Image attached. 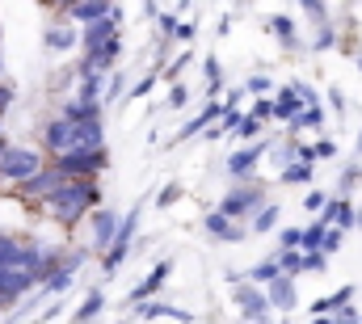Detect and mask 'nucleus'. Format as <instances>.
Returning a JSON list of instances; mask_svg holds the SVG:
<instances>
[{
    "label": "nucleus",
    "mask_w": 362,
    "mask_h": 324,
    "mask_svg": "<svg viewBox=\"0 0 362 324\" xmlns=\"http://www.w3.org/2000/svg\"><path fill=\"white\" fill-rule=\"evenodd\" d=\"M97 198H101L97 181H89V177H68L42 207H47V215L55 224L72 228V224H81V215H89V207H97Z\"/></svg>",
    "instance_id": "f257e3e1"
},
{
    "label": "nucleus",
    "mask_w": 362,
    "mask_h": 324,
    "mask_svg": "<svg viewBox=\"0 0 362 324\" xmlns=\"http://www.w3.org/2000/svg\"><path fill=\"white\" fill-rule=\"evenodd\" d=\"M38 168H42V156H38V152L17 148V144H4V148H0V181L21 185V181H30Z\"/></svg>",
    "instance_id": "f03ea898"
},
{
    "label": "nucleus",
    "mask_w": 362,
    "mask_h": 324,
    "mask_svg": "<svg viewBox=\"0 0 362 324\" xmlns=\"http://www.w3.org/2000/svg\"><path fill=\"white\" fill-rule=\"evenodd\" d=\"M0 261H4V265H17V270H38V274H42L47 253H42L34 241H25V236L0 232Z\"/></svg>",
    "instance_id": "7ed1b4c3"
},
{
    "label": "nucleus",
    "mask_w": 362,
    "mask_h": 324,
    "mask_svg": "<svg viewBox=\"0 0 362 324\" xmlns=\"http://www.w3.org/2000/svg\"><path fill=\"white\" fill-rule=\"evenodd\" d=\"M105 164H110L105 148H72V152L55 156V168H59V173H68V177H89V181H97V173H101Z\"/></svg>",
    "instance_id": "20e7f679"
},
{
    "label": "nucleus",
    "mask_w": 362,
    "mask_h": 324,
    "mask_svg": "<svg viewBox=\"0 0 362 324\" xmlns=\"http://www.w3.org/2000/svg\"><path fill=\"white\" fill-rule=\"evenodd\" d=\"M262 207H266L262 185H232V190L219 198V211L232 215V219H249V215H257Z\"/></svg>",
    "instance_id": "39448f33"
},
{
    "label": "nucleus",
    "mask_w": 362,
    "mask_h": 324,
    "mask_svg": "<svg viewBox=\"0 0 362 324\" xmlns=\"http://www.w3.org/2000/svg\"><path fill=\"white\" fill-rule=\"evenodd\" d=\"M38 282H42L38 270H17V265H4V261H0V303H17V299L30 295Z\"/></svg>",
    "instance_id": "423d86ee"
},
{
    "label": "nucleus",
    "mask_w": 362,
    "mask_h": 324,
    "mask_svg": "<svg viewBox=\"0 0 362 324\" xmlns=\"http://www.w3.org/2000/svg\"><path fill=\"white\" fill-rule=\"evenodd\" d=\"M64 181H68V173H59L55 164H42L30 181H21V185H17V194H21L25 202H47V198H51Z\"/></svg>",
    "instance_id": "0eeeda50"
},
{
    "label": "nucleus",
    "mask_w": 362,
    "mask_h": 324,
    "mask_svg": "<svg viewBox=\"0 0 362 324\" xmlns=\"http://www.w3.org/2000/svg\"><path fill=\"white\" fill-rule=\"evenodd\" d=\"M135 228H139V207H135V211H127V219H122V228H118L114 244L105 248V257H101L105 274H114V270H118V265L127 261V248H131V241H135Z\"/></svg>",
    "instance_id": "6e6552de"
},
{
    "label": "nucleus",
    "mask_w": 362,
    "mask_h": 324,
    "mask_svg": "<svg viewBox=\"0 0 362 324\" xmlns=\"http://www.w3.org/2000/svg\"><path fill=\"white\" fill-rule=\"evenodd\" d=\"M76 131H81V122H76V118H68V114H59L55 122H47V135H42L47 152H55V156L72 152V148H76Z\"/></svg>",
    "instance_id": "1a4fd4ad"
},
{
    "label": "nucleus",
    "mask_w": 362,
    "mask_h": 324,
    "mask_svg": "<svg viewBox=\"0 0 362 324\" xmlns=\"http://www.w3.org/2000/svg\"><path fill=\"white\" fill-rule=\"evenodd\" d=\"M236 303H240V312H245V320L249 324H266V316H270V295H262L253 282L245 287V282H236Z\"/></svg>",
    "instance_id": "9d476101"
},
{
    "label": "nucleus",
    "mask_w": 362,
    "mask_h": 324,
    "mask_svg": "<svg viewBox=\"0 0 362 324\" xmlns=\"http://www.w3.org/2000/svg\"><path fill=\"white\" fill-rule=\"evenodd\" d=\"M110 38H118V13H114V17H101V21H93V25H81V51H85V55H97Z\"/></svg>",
    "instance_id": "9b49d317"
},
{
    "label": "nucleus",
    "mask_w": 362,
    "mask_h": 324,
    "mask_svg": "<svg viewBox=\"0 0 362 324\" xmlns=\"http://www.w3.org/2000/svg\"><path fill=\"white\" fill-rule=\"evenodd\" d=\"M81 261H85V248H81V253H68L51 274H42V291H47V295L68 291V287H72V274H76V265H81Z\"/></svg>",
    "instance_id": "f8f14e48"
},
{
    "label": "nucleus",
    "mask_w": 362,
    "mask_h": 324,
    "mask_svg": "<svg viewBox=\"0 0 362 324\" xmlns=\"http://www.w3.org/2000/svg\"><path fill=\"white\" fill-rule=\"evenodd\" d=\"M64 13H68V21H76V25H93V21H101V17H114L118 8H114V0H76V4H68Z\"/></svg>",
    "instance_id": "ddd939ff"
},
{
    "label": "nucleus",
    "mask_w": 362,
    "mask_h": 324,
    "mask_svg": "<svg viewBox=\"0 0 362 324\" xmlns=\"http://www.w3.org/2000/svg\"><path fill=\"white\" fill-rule=\"evenodd\" d=\"M303 110H308L303 93H299L295 84H282V88H278V97H274V118H278V122H295Z\"/></svg>",
    "instance_id": "4468645a"
},
{
    "label": "nucleus",
    "mask_w": 362,
    "mask_h": 324,
    "mask_svg": "<svg viewBox=\"0 0 362 324\" xmlns=\"http://www.w3.org/2000/svg\"><path fill=\"white\" fill-rule=\"evenodd\" d=\"M122 219L127 215H118V211H93V244L110 248L114 236H118V228H122Z\"/></svg>",
    "instance_id": "2eb2a0df"
},
{
    "label": "nucleus",
    "mask_w": 362,
    "mask_h": 324,
    "mask_svg": "<svg viewBox=\"0 0 362 324\" xmlns=\"http://www.w3.org/2000/svg\"><path fill=\"white\" fill-rule=\"evenodd\" d=\"M266 287H270V303L278 308V312H291V308L299 303V295H295V274L282 270V274H278L274 282H266Z\"/></svg>",
    "instance_id": "dca6fc26"
},
{
    "label": "nucleus",
    "mask_w": 362,
    "mask_h": 324,
    "mask_svg": "<svg viewBox=\"0 0 362 324\" xmlns=\"http://www.w3.org/2000/svg\"><path fill=\"white\" fill-rule=\"evenodd\" d=\"M266 148H270V144H253V148H240V152H232V156H228V173H232V177H245V173H253V168H257V161L266 156Z\"/></svg>",
    "instance_id": "f3484780"
},
{
    "label": "nucleus",
    "mask_w": 362,
    "mask_h": 324,
    "mask_svg": "<svg viewBox=\"0 0 362 324\" xmlns=\"http://www.w3.org/2000/svg\"><path fill=\"white\" fill-rule=\"evenodd\" d=\"M206 232L219 236V241H228V244H236L240 236H245V228H240L232 215H223V211H211V215H206Z\"/></svg>",
    "instance_id": "a211bd4d"
},
{
    "label": "nucleus",
    "mask_w": 362,
    "mask_h": 324,
    "mask_svg": "<svg viewBox=\"0 0 362 324\" xmlns=\"http://www.w3.org/2000/svg\"><path fill=\"white\" fill-rule=\"evenodd\" d=\"M223 110H228V105H219V101L211 97V101H206V105H202V110H198V114H194V118H189L185 127H181L177 144H181V139H189V135H198V131H202L206 122H215V118H223Z\"/></svg>",
    "instance_id": "6ab92c4d"
},
{
    "label": "nucleus",
    "mask_w": 362,
    "mask_h": 324,
    "mask_svg": "<svg viewBox=\"0 0 362 324\" xmlns=\"http://www.w3.org/2000/svg\"><path fill=\"white\" fill-rule=\"evenodd\" d=\"M135 316H139V320H160V316H169V320H181V324L194 320L189 312H181V308H173V303H152V299H144V303L135 308Z\"/></svg>",
    "instance_id": "aec40b11"
},
{
    "label": "nucleus",
    "mask_w": 362,
    "mask_h": 324,
    "mask_svg": "<svg viewBox=\"0 0 362 324\" xmlns=\"http://www.w3.org/2000/svg\"><path fill=\"white\" fill-rule=\"evenodd\" d=\"M169 270H173V265H169V261H160V265H156V270H152V274H148V278H144V282L135 287V291H131V303H144L148 295H156V291L165 287V278H169Z\"/></svg>",
    "instance_id": "412c9836"
},
{
    "label": "nucleus",
    "mask_w": 362,
    "mask_h": 324,
    "mask_svg": "<svg viewBox=\"0 0 362 324\" xmlns=\"http://www.w3.org/2000/svg\"><path fill=\"white\" fill-rule=\"evenodd\" d=\"M72 25H76V21H72ZM72 25H51V30H47V38H42V42H47V51H72V47L81 42V34H76Z\"/></svg>",
    "instance_id": "4be33fe9"
},
{
    "label": "nucleus",
    "mask_w": 362,
    "mask_h": 324,
    "mask_svg": "<svg viewBox=\"0 0 362 324\" xmlns=\"http://www.w3.org/2000/svg\"><path fill=\"white\" fill-rule=\"evenodd\" d=\"M354 299V287H341V291H333V295H325V299H316L312 303V316H329V312H337V308H346Z\"/></svg>",
    "instance_id": "5701e85b"
},
{
    "label": "nucleus",
    "mask_w": 362,
    "mask_h": 324,
    "mask_svg": "<svg viewBox=\"0 0 362 324\" xmlns=\"http://www.w3.org/2000/svg\"><path fill=\"white\" fill-rule=\"evenodd\" d=\"M118 55H122V38H110V42H105L97 55H85V64H89V68H101V72H110Z\"/></svg>",
    "instance_id": "b1692460"
},
{
    "label": "nucleus",
    "mask_w": 362,
    "mask_h": 324,
    "mask_svg": "<svg viewBox=\"0 0 362 324\" xmlns=\"http://www.w3.org/2000/svg\"><path fill=\"white\" fill-rule=\"evenodd\" d=\"M64 114L76 118V122H93V118H101V101H85V97H76V101L64 105Z\"/></svg>",
    "instance_id": "393cba45"
},
{
    "label": "nucleus",
    "mask_w": 362,
    "mask_h": 324,
    "mask_svg": "<svg viewBox=\"0 0 362 324\" xmlns=\"http://www.w3.org/2000/svg\"><path fill=\"white\" fill-rule=\"evenodd\" d=\"M286 127H291V131H320V127H325V110H320V101L308 105V110H303L295 122H286Z\"/></svg>",
    "instance_id": "a878e982"
},
{
    "label": "nucleus",
    "mask_w": 362,
    "mask_h": 324,
    "mask_svg": "<svg viewBox=\"0 0 362 324\" xmlns=\"http://www.w3.org/2000/svg\"><path fill=\"white\" fill-rule=\"evenodd\" d=\"M101 308H105V295H101V291H89V299H85V303L76 308V316H72V324H93V320H97V312H101Z\"/></svg>",
    "instance_id": "bb28decb"
},
{
    "label": "nucleus",
    "mask_w": 362,
    "mask_h": 324,
    "mask_svg": "<svg viewBox=\"0 0 362 324\" xmlns=\"http://www.w3.org/2000/svg\"><path fill=\"white\" fill-rule=\"evenodd\" d=\"M278 177H282L286 185H308V181L316 177V168H312V161H299V164H286Z\"/></svg>",
    "instance_id": "cd10ccee"
},
{
    "label": "nucleus",
    "mask_w": 362,
    "mask_h": 324,
    "mask_svg": "<svg viewBox=\"0 0 362 324\" xmlns=\"http://www.w3.org/2000/svg\"><path fill=\"white\" fill-rule=\"evenodd\" d=\"M325 236H329L325 219H316L312 228H303V253H325Z\"/></svg>",
    "instance_id": "c85d7f7f"
},
{
    "label": "nucleus",
    "mask_w": 362,
    "mask_h": 324,
    "mask_svg": "<svg viewBox=\"0 0 362 324\" xmlns=\"http://www.w3.org/2000/svg\"><path fill=\"white\" fill-rule=\"evenodd\" d=\"M270 30L282 38V47H291V51L299 47V34H295V21L291 17H270Z\"/></svg>",
    "instance_id": "c756f323"
},
{
    "label": "nucleus",
    "mask_w": 362,
    "mask_h": 324,
    "mask_svg": "<svg viewBox=\"0 0 362 324\" xmlns=\"http://www.w3.org/2000/svg\"><path fill=\"white\" fill-rule=\"evenodd\" d=\"M223 105H228V101H223ZM240 122H245V114H240V105H228V110H223V118H219V127L211 131V139H219V135H228V131H236Z\"/></svg>",
    "instance_id": "7c9ffc66"
},
{
    "label": "nucleus",
    "mask_w": 362,
    "mask_h": 324,
    "mask_svg": "<svg viewBox=\"0 0 362 324\" xmlns=\"http://www.w3.org/2000/svg\"><path fill=\"white\" fill-rule=\"evenodd\" d=\"M278 261H282V270H286V274H303L308 253H303V248H278Z\"/></svg>",
    "instance_id": "2f4dec72"
},
{
    "label": "nucleus",
    "mask_w": 362,
    "mask_h": 324,
    "mask_svg": "<svg viewBox=\"0 0 362 324\" xmlns=\"http://www.w3.org/2000/svg\"><path fill=\"white\" fill-rule=\"evenodd\" d=\"M278 274H282V261L270 257V261H262V265H253V270H249V282H274Z\"/></svg>",
    "instance_id": "473e14b6"
},
{
    "label": "nucleus",
    "mask_w": 362,
    "mask_h": 324,
    "mask_svg": "<svg viewBox=\"0 0 362 324\" xmlns=\"http://www.w3.org/2000/svg\"><path fill=\"white\" fill-rule=\"evenodd\" d=\"M270 228H278V207H262L257 215H253V232H270Z\"/></svg>",
    "instance_id": "72a5a7b5"
},
{
    "label": "nucleus",
    "mask_w": 362,
    "mask_h": 324,
    "mask_svg": "<svg viewBox=\"0 0 362 324\" xmlns=\"http://www.w3.org/2000/svg\"><path fill=\"white\" fill-rule=\"evenodd\" d=\"M223 88V68H219V59H206V93L215 97Z\"/></svg>",
    "instance_id": "f704fd0d"
},
{
    "label": "nucleus",
    "mask_w": 362,
    "mask_h": 324,
    "mask_svg": "<svg viewBox=\"0 0 362 324\" xmlns=\"http://www.w3.org/2000/svg\"><path fill=\"white\" fill-rule=\"evenodd\" d=\"M329 202H333V198H329V194H325V190H312V194H308V198H303V207H308V211H316V215H320V211H325V207H329Z\"/></svg>",
    "instance_id": "c9c22d12"
},
{
    "label": "nucleus",
    "mask_w": 362,
    "mask_h": 324,
    "mask_svg": "<svg viewBox=\"0 0 362 324\" xmlns=\"http://www.w3.org/2000/svg\"><path fill=\"white\" fill-rule=\"evenodd\" d=\"M278 244H282V248H303V228H286V232L278 236Z\"/></svg>",
    "instance_id": "e433bc0d"
},
{
    "label": "nucleus",
    "mask_w": 362,
    "mask_h": 324,
    "mask_svg": "<svg viewBox=\"0 0 362 324\" xmlns=\"http://www.w3.org/2000/svg\"><path fill=\"white\" fill-rule=\"evenodd\" d=\"M303 8H308V17L320 25V21H329V8H325V0H303Z\"/></svg>",
    "instance_id": "4c0bfd02"
},
{
    "label": "nucleus",
    "mask_w": 362,
    "mask_h": 324,
    "mask_svg": "<svg viewBox=\"0 0 362 324\" xmlns=\"http://www.w3.org/2000/svg\"><path fill=\"white\" fill-rule=\"evenodd\" d=\"M177 198H181V185H177V181H169V185L160 190V198H156V207H173Z\"/></svg>",
    "instance_id": "58836bf2"
},
{
    "label": "nucleus",
    "mask_w": 362,
    "mask_h": 324,
    "mask_svg": "<svg viewBox=\"0 0 362 324\" xmlns=\"http://www.w3.org/2000/svg\"><path fill=\"white\" fill-rule=\"evenodd\" d=\"M316 51H325V47H333V25L329 21H320V30H316V42H312Z\"/></svg>",
    "instance_id": "ea45409f"
},
{
    "label": "nucleus",
    "mask_w": 362,
    "mask_h": 324,
    "mask_svg": "<svg viewBox=\"0 0 362 324\" xmlns=\"http://www.w3.org/2000/svg\"><path fill=\"white\" fill-rule=\"evenodd\" d=\"M253 118H262V122L274 118V101H270V97H257V101H253Z\"/></svg>",
    "instance_id": "a19ab883"
},
{
    "label": "nucleus",
    "mask_w": 362,
    "mask_h": 324,
    "mask_svg": "<svg viewBox=\"0 0 362 324\" xmlns=\"http://www.w3.org/2000/svg\"><path fill=\"white\" fill-rule=\"evenodd\" d=\"M236 131H240V139H253V135L262 131V118H253V114H249V118H245V122H240Z\"/></svg>",
    "instance_id": "79ce46f5"
},
{
    "label": "nucleus",
    "mask_w": 362,
    "mask_h": 324,
    "mask_svg": "<svg viewBox=\"0 0 362 324\" xmlns=\"http://www.w3.org/2000/svg\"><path fill=\"white\" fill-rule=\"evenodd\" d=\"M13 97H17V88H13V84H4V81H0V118L8 114V105H13Z\"/></svg>",
    "instance_id": "37998d69"
},
{
    "label": "nucleus",
    "mask_w": 362,
    "mask_h": 324,
    "mask_svg": "<svg viewBox=\"0 0 362 324\" xmlns=\"http://www.w3.org/2000/svg\"><path fill=\"white\" fill-rule=\"evenodd\" d=\"M341 232H346V228H329V236H325V253H337V248H341Z\"/></svg>",
    "instance_id": "c03bdc74"
},
{
    "label": "nucleus",
    "mask_w": 362,
    "mask_h": 324,
    "mask_svg": "<svg viewBox=\"0 0 362 324\" xmlns=\"http://www.w3.org/2000/svg\"><path fill=\"white\" fill-rule=\"evenodd\" d=\"M325 261H329V253H308V261H303V274H308V270H325Z\"/></svg>",
    "instance_id": "a18cd8bd"
},
{
    "label": "nucleus",
    "mask_w": 362,
    "mask_h": 324,
    "mask_svg": "<svg viewBox=\"0 0 362 324\" xmlns=\"http://www.w3.org/2000/svg\"><path fill=\"white\" fill-rule=\"evenodd\" d=\"M358 177H362V168H354V164H350V168L341 173V190H354V185H358Z\"/></svg>",
    "instance_id": "49530a36"
},
{
    "label": "nucleus",
    "mask_w": 362,
    "mask_h": 324,
    "mask_svg": "<svg viewBox=\"0 0 362 324\" xmlns=\"http://www.w3.org/2000/svg\"><path fill=\"white\" fill-rule=\"evenodd\" d=\"M118 93H122V76H118V72H114V76H110V81H105V101H114V97H118Z\"/></svg>",
    "instance_id": "de8ad7c7"
},
{
    "label": "nucleus",
    "mask_w": 362,
    "mask_h": 324,
    "mask_svg": "<svg viewBox=\"0 0 362 324\" xmlns=\"http://www.w3.org/2000/svg\"><path fill=\"white\" fill-rule=\"evenodd\" d=\"M249 93H257V97H266V93H270V81H266V76H253V81H249Z\"/></svg>",
    "instance_id": "09e8293b"
},
{
    "label": "nucleus",
    "mask_w": 362,
    "mask_h": 324,
    "mask_svg": "<svg viewBox=\"0 0 362 324\" xmlns=\"http://www.w3.org/2000/svg\"><path fill=\"white\" fill-rule=\"evenodd\" d=\"M185 97H189V88H185V84H173V93H169V105H185Z\"/></svg>",
    "instance_id": "8fccbe9b"
},
{
    "label": "nucleus",
    "mask_w": 362,
    "mask_h": 324,
    "mask_svg": "<svg viewBox=\"0 0 362 324\" xmlns=\"http://www.w3.org/2000/svg\"><path fill=\"white\" fill-rule=\"evenodd\" d=\"M189 38H194V25H189V21H181V25H177V42H189Z\"/></svg>",
    "instance_id": "3c124183"
},
{
    "label": "nucleus",
    "mask_w": 362,
    "mask_h": 324,
    "mask_svg": "<svg viewBox=\"0 0 362 324\" xmlns=\"http://www.w3.org/2000/svg\"><path fill=\"white\" fill-rule=\"evenodd\" d=\"M337 324H358V316H354V308H350V303L341 308V320H337Z\"/></svg>",
    "instance_id": "603ef678"
},
{
    "label": "nucleus",
    "mask_w": 362,
    "mask_h": 324,
    "mask_svg": "<svg viewBox=\"0 0 362 324\" xmlns=\"http://www.w3.org/2000/svg\"><path fill=\"white\" fill-rule=\"evenodd\" d=\"M329 105H333V110H341V105H346V97H341L337 88H329Z\"/></svg>",
    "instance_id": "864d4df0"
},
{
    "label": "nucleus",
    "mask_w": 362,
    "mask_h": 324,
    "mask_svg": "<svg viewBox=\"0 0 362 324\" xmlns=\"http://www.w3.org/2000/svg\"><path fill=\"white\" fill-rule=\"evenodd\" d=\"M42 4H51V8H68V4H76V0H42Z\"/></svg>",
    "instance_id": "5fc2aeb1"
},
{
    "label": "nucleus",
    "mask_w": 362,
    "mask_h": 324,
    "mask_svg": "<svg viewBox=\"0 0 362 324\" xmlns=\"http://www.w3.org/2000/svg\"><path fill=\"white\" fill-rule=\"evenodd\" d=\"M358 152H362V135H358Z\"/></svg>",
    "instance_id": "6e6d98bb"
},
{
    "label": "nucleus",
    "mask_w": 362,
    "mask_h": 324,
    "mask_svg": "<svg viewBox=\"0 0 362 324\" xmlns=\"http://www.w3.org/2000/svg\"><path fill=\"white\" fill-rule=\"evenodd\" d=\"M4 144H8V139H0V148H4Z\"/></svg>",
    "instance_id": "4d7b16f0"
},
{
    "label": "nucleus",
    "mask_w": 362,
    "mask_h": 324,
    "mask_svg": "<svg viewBox=\"0 0 362 324\" xmlns=\"http://www.w3.org/2000/svg\"><path fill=\"white\" fill-rule=\"evenodd\" d=\"M358 224H362V215H358Z\"/></svg>",
    "instance_id": "13d9d810"
}]
</instances>
